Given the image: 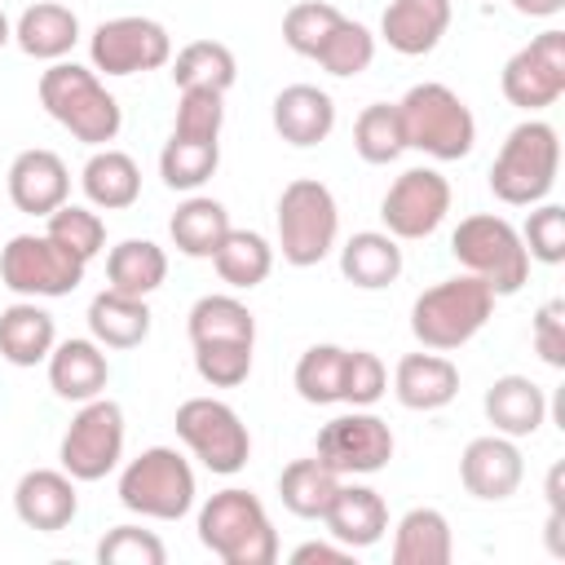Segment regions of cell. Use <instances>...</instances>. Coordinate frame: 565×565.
<instances>
[{
    "instance_id": "cell-1",
    "label": "cell",
    "mask_w": 565,
    "mask_h": 565,
    "mask_svg": "<svg viewBox=\"0 0 565 565\" xmlns=\"http://www.w3.org/2000/svg\"><path fill=\"white\" fill-rule=\"evenodd\" d=\"M40 106L84 146H106L119 137L124 128V110L115 102V93L97 79V71L79 66V62H53L40 75Z\"/></svg>"
},
{
    "instance_id": "cell-2",
    "label": "cell",
    "mask_w": 565,
    "mask_h": 565,
    "mask_svg": "<svg viewBox=\"0 0 565 565\" xmlns=\"http://www.w3.org/2000/svg\"><path fill=\"white\" fill-rule=\"evenodd\" d=\"M199 543L225 565H274L278 561L274 521L265 503L243 486H225L199 508Z\"/></svg>"
},
{
    "instance_id": "cell-3",
    "label": "cell",
    "mask_w": 565,
    "mask_h": 565,
    "mask_svg": "<svg viewBox=\"0 0 565 565\" xmlns=\"http://www.w3.org/2000/svg\"><path fill=\"white\" fill-rule=\"evenodd\" d=\"M490 313H494V291L481 278H472V274L441 278L415 296L411 335L433 353H450V349L468 344L490 322Z\"/></svg>"
},
{
    "instance_id": "cell-4",
    "label": "cell",
    "mask_w": 565,
    "mask_h": 565,
    "mask_svg": "<svg viewBox=\"0 0 565 565\" xmlns=\"http://www.w3.org/2000/svg\"><path fill=\"white\" fill-rule=\"evenodd\" d=\"M561 168V137L547 119H521L490 163V190L499 203L534 207L552 194Z\"/></svg>"
},
{
    "instance_id": "cell-5",
    "label": "cell",
    "mask_w": 565,
    "mask_h": 565,
    "mask_svg": "<svg viewBox=\"0 0 565 565\" xmlns=\"http://www.w3.org/2000/svg\"><path fill=\"white\" fill-rule=\"evenodd\" d=\"M397 115H402V132H406V150H424L428 159H463L472 154V141H477V119L468 110V102L428 79V84H415L406 88V97L397 102Z\"/></svg>"
},
{
    "instance_id": "cell-6",
    "label": "cell",
    "mask_w": 565,
    "mask_h": 565,
    "mask_svg": "<svg viewBox=\"0 0 565 565\" xmlns=\"http://www.w3.org/2000/svg\"><path fill=\"white\" fill-rule=\"evenodd\" d=\"M450 252L463 265V274L481 278L494 296H516L530 278V252L521 243V230L494 212H472L455 225Z\"/></svg>"
},
{
    "instance_id": "cell-7",
    "label": "cell",
    "mask_w": 565,
    "mask_h": 565,
    "mask_svg": "<svg viewBox=\"0 0 565 565\" xmlns=\"http://www.w3.org/2000/svg\"><path fill=\"white\" fill-rule=\"evenodd\" d=\"M335 234H340L335 194L313 177L287 181L278 194V252H282V260L296 269H309V265L327 260V252L335 247Z\"/></svg>"
},
{
    "instance_id": "cell-8",
    "label": "cell",
    "mask_w": 565,
    "mask_h": 565,
    "mask_svg": "<svg viewBox=\"0 0 565 565\" xmlns=\"http://www.w3.org/2000/svg\"><path fill=\"white\" fill-rule=\"evenodd\" d=\"M194 468L172 446H150L119 472V503L150 521H181L194 508Z\"/></svg>"
},
{
    "instance_id": "cell-9",
    "label": "cell",
    "mask_w": 565,
    "mask_h": 565,
    "mask_svg": "<svg viewBox=\"0 0 565 565\" xmlns=\"http://www.w3.org/2000/svg\"><path fill=\"white\" fill-rule=\"evenodd\" d=\"M177 437L190 446V455L216 472V477H234L247 468L252 459V433L238 419V411L221 397H190L177 406Z\"/></svg>"
},
{
    "instance_id": "cell-10",
    "label": "cell",
    "mask_w": 565,
    "mask_h": 565,
    "mask_svg": "<svg viewBox=\"0 0 565 565\" xmlns=\"http://www.w3.org/2000/svg\"><path fill=\"white\" fill-rule=\"evenodd\" d=\"M84 260L57 247L49 234H13L0 252V282L22 300L71 296L84 282Z\"/></svg>"
},
{
    "instance_id": "cell-11",
    "label": "cell",
    "mask_w": 565,
    "mask_h": 565,
    "mask_svg": "<svg viewBox=\"0 0 565 565\" xmlns=\"http://www.w3.org/2000/svg\"><path fill=\"white\" fill-rule=\"evenodd\" d=\"M57 459L75 481H102L115 472L124 459V406L110 397L79 402L71 428L62 433Z\"/></svg>"
},
{
    "instance_id": "cell-12",
    "label": "cell",
    "mask_w": 565,
    "mask_h": 565,
    "mask_svg": "<svg viewBox=\"0 0 565 565\" xmlns=\"http://www.w3.org/2000/svg\"><path fill=\"white\" fill-rule=\"evenodd\" d=\"M88 57L97 75H137V71H159L172 57V35L163 22L141 18V13H124V18H106L97 22L93 40H88Z\"/></svg>"
},
{
    "instance_id": "cell-13",
    "label": "cell",
    "mask_w": 565,
    "mask_h": 565,
    "mask_svg": "<svg viewBox=\"0 0 565 565\" xmlns=\"http://www.w3.org/2000/svg\"><path fill=\"white\" fill-rule=\"evenodd\" d=\"M318 459L335 477H371L393 459V428L366 406H353L349 415H335L322 424Z\"/></svg>"
},
{
    "instance_id": "cell-14",
    "label": "cell",
    "mask_w": 565,
    "mask_h": 565,
    "mask_svg": "<svg viewBox=\"0 0 565 565\" xmlns=\"http://www.w3.org/2000/svg\"><path fill=\"white\" fill-rule=\"evenodd\" d=\"M499 84H503V97L525 115L556 106L565 93V31L552 26V31L534 35L525 49H516L508 57Z\"/></svg>"
},
{
    "instance_id": "cell-15",
    "label": "cell",
    "mask_w": 565,
    "mask_h": 565,
    "mask_svg": "<svg viewBox=\"0 0 565 565\" xmlns=\"http://www.w3.org/2000/svg\"><path fill=\"white\" fill-rule=\"evenodd\" d=\"M450 212V181L437 168H406L380 199V221L384 230L402 243L428 238Z\"/></svg>"
},
{
    "instance_id": "cell-16",
    "label": "cell",
    "mask_w": 565,
    "mask_h": 565,
    "mask_svg": "<svg viewBox=\"0 0 565 565\" xmlns=\"http://www.w3.org/2000/svg\"><path fill=\"white\" fill-rule=\"evenodd\" d=\"M521 477H525V459L516 450V437H503V433L472 437L459 455V481L472 499L499 503V499L516 494Z\"/></svg>"
},
{
    "instance_id": "cell-17",
    "label": "cell",
    "mask_w": 565,
    "mask_h": 565,
    "mask_svg": "<svg viewBox=\"0 0 565 565\" xmlns=\"http://www.w3.org/2000/svg\"><path fill=\"white\" fill-rule=\"evenodd\" d=\"M13 512L26 530L40 534H57L75 521L79 512V494H75V477L66 468H31L18 477L13 486Z\"/></svg>"
},
{
    "instance_id": "cell-18",
    "label": "cell",
    "mask_w": 565,
    "mask_h": 565,
    "mask_svg": "<svg viewBox=\"0 0 565 565\" xmlns=\"http://www.w3.org/2000/svg\"><path fill=\"white\" fill-rule=\"evenodd\" d=\"M9 199L26 216H49L71 199V172L62 154L31 146L9 163Z\"/></svg>"
},
{
    "instance_id": "cell-19",
    "label": "cell",
    "mask_w": 565,
    "mask_h": 565,
    "mask_svg": "<svg viewBox=\"0 0 565 565\" xmlns=\"http://www.w3.org/2000/svg\"><path fill=\"white\" fill-rule=\"evenodd\" d=\"M450 26V0H388L380 18V40L402 57H424L441 44Z\"/></svg>"
},
{
    "instance_id": "cell-20",
    "label": "cell",
    "mask_w": 565,
    "mask_h": 565,
    "mask_svg": "<svg viewBox=\"0 0 565 565\" xmlns=\"http://www.w3.org/2000/svg\"><path fill=\"white\" fill-rule=\"evenodd\" d=\"M335 128V102L318 84H287L274 97V132L287 146H318Z\"/></svg>"
},
{
    "instance_id": "cell-21",
    "label": "cell",
    "mask_w": 565,
    "mask_h": 565,
    "mask_svg": "<svg viewBox=\"0 0 565 565\" xmlns=\"http://www.w3.org/2000/svg\"><path fill=\"white\" fill-rule=\"evenodd\" d=\"M322 521H327V534H331L335 543L362 552V547H371V543L384 539V530H388V508H384L380 490H371V486H344V481H340V490H335V499L327 503Z\"/></svg>"
},
{
    "instance_id": "cell-22",
    "label": "cell",
    "mask_w": 565,
    "mask_h": 565,
    "mask_svg": "<svg viewBox=\"0 0 565 565\" xmlns=\"http://www.w3.org/2000/svg\"><path fill=\"white\" fill-rule=\"evenodd\" d=\"M393 393L406 411H441L459 393V366L441 353H406L393 371Z\"/></svg>"
},
{
    "instance_id": "cell-23",
    "label": "cell",
    "mask_w": 565,
    "mask_h": 565,
    "mask_svg": "<svg viewBox=\"0 0 565 565\" xmlns=\"http://www.w3.org/2000/svg\"><path fill=\"white\" fill-rule=\"evenodd\" d=\"M110 380V362L102 353L97 340H62L53 344L49 353V388L62 397V402H88V397H102Z\"/></svg>"
},
{
    "instance_id": "cell-24",
    "label": "cell",
    "mask_w": 565,
    "mask_h": 565,
    "mask_svg": "<svg viewBox=\"0 0 565 565\" xmlns=\"http://www.w3.org/2000/svg\"><path fill=\"white\" fill-rule=\"evenodd\" d=\"M486 419L503 437H534L547 419V393L530 375H499L486 388Z\"/></svg>"
},
{
    "instance_id": "cell-25",
    "label": "cell",
    "mask_w": 565,
    "mask_h": 565,
    "mask_svg": "<svg viewBox=\"0 0 565 565\" xmlns=\"http://www.w3.org/2000/svg\"><path fill=\"white\" fill-rule=\"evenodd\" d=\"M13 40L26 57L35 62H62L75 40H79V18L66 9V4H53V0H40V4H26L13 22Z\"/></svg>"
},
{
    "instance_id": "cell-26",
    "label": "cell",
    "mask_w": 565,
    "mask_h": 565,
    "mask_svg": "<svg viewBox=\"0 0 565 565\" xmlns=\"http://www.w3.org/2000/svg\"><path fill=\"white\" fill-rule=\"evenodd\" d=\"M57 344V322L49 309H40L35 300H13L9 309H0V358L13 366H35L49 362Z\"/></svg>"
},
{
    "instance_id": "cell-27",
    "label": "cell",
    "mask_w": 565,
    "mask_h": 565,
    "mask_svg": "<svg viewBox=\"0 0 565 565\" xmlns=\"http://www.w3.org/2000/svg\"><path fill=\"white\" fill-rule=\"evenodd\" d=\"M79 185L88 194L93 207L102 212H124L141 199V168L132 154L124 150H110V146H97L79 172Z\"/></svg>"
},
{
    "instance_id": "cell-28",
    "label": "cell",
    "mask_w": 565,
    "mask_h": 565,
    "mask_svg": "<svg viewBox=\"0 0 565 565\" xmlns=\"http://www.w3.org/2000/svg\"><path fill=\"white\" fill-rule=\"evenodd\" d=\"M88 331L102 349H137L150 335V305L146 296H124L115 287L88 300Z\"/></svg>"
},
{
    "instance_id": "cell-29",
    "label": "cell",
    "mask_w": 565,
    "mask_h": 565,
    "mask_svg": "<svg viewBox=\"0 0 565 565\" xmlns=\"http://www.w3.org/2000/svg\"><path fill=\"white\" fill-rule=\"evenodd\" d=\"M340 274L362 287V291H380L388 282L402 278V247L388 230H358L344 247H340Z\"/></svg>"
},
{
    "instance_id": "cell-30",
    "label": "cell",
    "mask_w": 565,
    "mask_h": 565,
    "mask_svg": "<svg viewBox=\"0 0 565 565\" xmlns=\"http://www.w3.org/2000/svg\"><path fill=\"white\" fill-rule=\"evenodd\" d=\"M455 556L450 521L437 508H411L393 530V565H446Z\"/></svg>"
},
{
    "instance_id": "cell-31",
    "label": "cell",
    "mask_w": 565,
    "mask_h": 565,
    "mask_svg": "<svg viewBox=\"0 0 565 565\" xmlns=\"http://www.w3.org/2000/svg\"><path fill=\"white\" fill-rule=\"evenodd\" d=\"M230 230H234V225H230L225 203H216V199H207V194H190V199L172 212V221H168V234H172L177 252H181V256H194V260H212V252L221 247V238H225Z\"/></svg>"
},
{
    "instance_id": "cell-32",
    "label": "cell",
    "mask_w": 565,
    "mask_h": 565,
    "mask_svg": "<svg viewBox=\"0 0 565 565\" xmlns=\"http://www.w3.org/2000/svg\"><path fill=\"white\" fill-rule=\"evenodd\" d=\"M168 278V252L150 238H124L106 256V287L124 296H150Z\"/></svg>"
},
{
    "instance_id": "cell-33",
    "label": "cell",
    "mask_w": 565,
    "mask_h": 565,
    "mask_svg": "<svg viewBox=\"0 0 565 565\" xmlns=\"http://www.w3.org/2000/svg\"><path fill=\"white\" fill-rule=\"evenodd\" d=\"M212 265H216L221 282H230L234 291H252V287H260V282L269 278V269H274V247H269V238L256 234V230H230V234L221 238V247L212 252Z\"/></svg>"
},
{
    "instance_id": "cell-34",
    "label": "cell",
    "mask_w": 565,
    "mask_h": 565,
    "mask_svg": "<svg viewBox=\"0 0 565 565\" xmlns=\"http://www.w3.org/2000/svg\"><path fill=\"white\" fill-rule=\"evenodd\" d=\"M340 490V477L313 455V459H291L278 477V499L291 516H305V521H322L327 503L335 499Z\"/></svg>"
},
{
    "instance_id": "cell-35",
    "label": "cell",
    "mask_w": 565,
    "mask_h": 565,
    "mask_svg": "<svg viewBox=\"0 0 565 565\" xmlns=\"http://www.w3.org/2000/svg\"><path fill=\"white\" fill-rule=\"evenodd\" d=\"M234 79H238V62L221 40H194L172 57V84L177 88L230 93Z\"/></svg>"
},
{
    "instance_id": "cell-36",
    "label": "cell",
    "mask_w": 565,
    "mask_h": 565,
    "mask_svg": "<svg viewBox=\"0 0 565 565\" xmlns=\"http://www.w3.org/2000/svg\"><path fill=\"white\" fill-rule=\"evenodd\" d=\"M185 327H190V344H207V340H243V344H256V318L234 296H199Z\"/></svg>"
},
{
    "instance_id": "cell-37",
    "label": "cell",
    "mask_w": 565,
    "mask_h": 565,
    "mask_svg": "<svg viewBox=\"0 0 565 565\" xmlns=\"http://www.w3.org/2000/svg\"><path fill=\"white\" fill-rule=\"evenodd\" d=\"M221 163V141H194V137H168L159 150V177L168 190H199Z\"/></svg>"
},
{
    "instance_id": "cell-38",
    "label": "cell",
    "mask_w": 565,
    "mask_h": 565,
    "mask_svg": "<svg viewBox=\"0 0 565 565\" xmlns=\"http://www.w3.org/2000/svg\"><path fill=\"white\" fill-rule=\"evenodd\" d=\"M353 150L366 163H393L406 150V132H402V115L397 102H371L358 119H353Z\"/></svg>"
},
{
    "instance_id": "cell-39",
    "label": "cell",
    "mask_w": 565,
    "mask_h": 565,
    "mask_svg": "<svg viewBox=\"0 0 565 565\" xmlns=\"http://www.w3.org/2000/svg\"><path fill=\"white\" fill-rule=\"evenodd\" d=\"M313 62H318L327 75H340V79H349V75H362V71L375 62V35H371L362 22H353V18H340V22L331 26V35L318 44Z\"/></svg>"
},
{
    "instance_id": "cell-40",
    "label": "cell",
    "mask_w": 565,
    "mask_h": 565,
    "mask_svg": "<svg viewBox=\"0 0 565 565\" xmlns=\"http://www.w3.org/2000/svg\"><path fill=\"white\" fill-rule=\"evenodd\" d=\"M344 353L340 344H313L300 353L296 362V393L309 402V406H331L340 402V384H344Z\"/></svg>"
},
{
    "instance_id": "cell-41",
    "label": "cell",
    "mask_w": 565,
    "mask_h": 565,
    "mask_svg": "<svg viewBox=\"0 0 565 565\" xmlns=\"http://www.w3.org/2000/svg\"><path fill=\"white\" fill-rule=\"evenodd\" d=\"M44 221H49V225H44V234H49L57 247H66L71 256H79L84 265L106 247V225H102V216H97L93 207L62 203V207H57V212H49Z\"/></svg>"
},
{
    "instance_id": "cell-42",
    "label": "cell",
    "mask_w": 565,
    "mask_h": 565,
    "mask_svg": "<svg viewBox=\"0 0 565 565\" xmlns=\"http://www.w3.org/2000/svg\"><path fill=\"white\" fill-rule=\"evenodd\" d=\"M340 18H344V13H340L335 4H327V0H300V4H291V9L282 13V44H287L291 53H300V57H313L318 44L331 35V26H335Z\"/></svg>"
},
{
    "instance_id": "cell-43",
    "label": "cell",
    "mask_w": 565,
    "mask_h": 565,
    "mask_svg": "<svg viewBox=\"0 0 565 565\" xmlns=\"http://www.w3.org/2000/svg\"><path fill=\"white\" fill-rule=\"evenodd\" d=\"M194 371L212 388H238L252 375V344H243V340H207V344H194Z\"/></svg>"
},
{
    "instance_id": "cell-44",
    "label": "cell",
    "mask_w": 565,
    "mask_h": 565,
    "mask_svg": "<svg viewBox=\"0 0 565 565\" xmlns=\"http://www.w3.org/2000/svg\"><path fill=\"white\" fill-rule=\"evenodd\" d=\"M221 124H225V93H207V88H181L172 137L216 141V137H221Z\"/></svg>"
},
{
    "instance_id": "cell-45",
    "label": "cell",
    "mask_w": 565,
    "mask_h": 565,
    "mask_svg": "<svg viewBox=\"0 0 565 565\" xmlns=\"http://www.w3.org/2000/svg\"><path fill=\"white\" fill-rule=\"evenodd\" d=\"M97 561L102 565H163L168 547L154 530L141 525H115L102 543H97Z\"/></svg>"
},
{
    "instance_id": "cell-46",
    "label": "cell",
    "mask_w": 565,
    "mask_h": 565,
    "mask_svg": "<svg viewBox=\"0 0 565 565\" xmlns=\"http://www.w3.org/2000/svg\"><path fill=\"white\" fill-rule=\"evenodd\" d=\"M521 243H525L530 260L561 265L565 260V207L561 203H534V212L525 216Z\"/></svg>"
},
{
    "instance_id": "cell-47",
    "label": "cell",
    "mask_w": 565,
    "mask_h": 565,
    "mask_svg": "<svg viewBox=\"0 0 565 565\" xmlns=\"http://www.w3.org/2000/svg\"><path fill=\"white\" fill-rule=\"evenodd\" d=\"M388 388V371L371 349H349L344 353V384H340V402L349 406H375Z\"/></svg>"
},
{
    "instance_id": "cell-48",
    "label": "cell",
    "mask_w": 565,
    "mask_h": 565,
    "mask_svg": "<svg viewBox=\"0 0 565 565\" xmlns=\"http://www.w3.org/2000/svg\"><path fill=\"white\" fill-rule=\"evenodd\" d=\"M534 353L547 366H565V300H543L534 313Z\"/></svg>"
},
{
    "instance_id": "cell-49",
    "label": "cell",
    "mask_w": 565,
    "mask_h": 565,
    "mask_svg": "<svg viewBox=\"0 0 565 565\" xmlns=\"http://www.w3.org/2000/svg\"><path fill=\"white\" fill-rule=\"evenodd\" d=\"M313 561H322V565H349L353 561V547H344V543H300L291 552V565H313Z\"/></svg>"
},
{
    "instance_id": "cell-50",
    "label": "cell",
    "mask_w": 565,
    "mask_h": 565,
    "mask_svg": "<svg viewBox=\"0 0 565 565\" xmlns=\"http://www.w3.org/2000/svg\"><path fill=\"white\" fill-rule=\"evenodd\" d=\"M512 9L521 18H556L565 9V0H512Z\"/></svg>"
},
{
    "instance_id": "cell-51",
    "label": "cell",
    "mask_w": 565,
    "mask_h": 565,
    "mask_svg": "<svg viewBox=\"0 0 565 565\" xmlns=\"http://www.w3.org/2000/svg\"><path fill=\"white\" fill-rule=\"evenodd\" d=\"M9 40H13V22H9V13L0 9V49H4Z\"/></svg>"
}]
</instances>
